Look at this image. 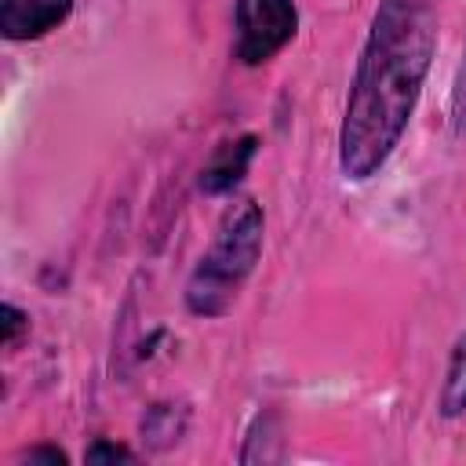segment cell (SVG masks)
Segmentation results:
<instances>
[{"mask_svg": "<svg viewBox=\"0 0 466 466\" xmlns=\"http://www.w3.org/2000/svg\"><path fill=\"white\" fill-rule=\"evenodd\" d=\"M441 0H379L339 127V167L350 182L382 171L397 149L437 51Z\"/></svg>", "mask_w": 466, "mask_h": 466, "instance_id": "6da1fadb", "label": "cell"}, {"mask_svg": "<svg viewBox=\"0 0 466 466\" xmlns=\"http://www.w3.org/2000/svg\"><path fill=\"white\" fill-rule=\"evenodd\" d=\"M258 255H262V208L248 197L222 215L208 255L200 258V266L186 284V306L200 317L226 313L240 284L255 269Z\"/></svg>", "mask_w": 466, "mask_h": 466, "instance_id": "7a4b0ae2", "label": "cell"}, {"mask_svg": "<svg viewBox=\"0 0 466 466\" xmlns=\"http://www.w3.org/2000/svg\"><path fill=\"white\" fill-rule=\"evenodd\" d=\"M295 0H237L233 51L244 66H262L295 36Z\"/></svg>", "mask_w": 466, "mask_h": 466, "instance_id": "3957f363", "label": "cell"}, {"mask_svg": "<svg viewBox=\"0 0 466 466\" xmlns=\"http://www.w3.org/2000/svg\"><path fill=\"white\" fill-rule=\"evenodd\" d=\"M73 0H0V33L7 40H40L58 29Z\"/></svg>", "mask_w": 466, "mask_h": 466, "instance_id": "277c9868", "label": "cell"}, {"mask_svg": "<svg viewBox=\"0 0 466 466\" xmlns=\"http://www.w3.org/2000/svg\"><path fill=\"white\" fill-rule=\"evenodd\" d=\"M255 149H258V138L255 135H240L233 142L215 146V153L208 157V164L200 171V189L204 193H226V189H233L244 178Z\"/></svg>", "mask_w": 466, "mask_h": 466, "instance_id": "5b68a950", "label": "cell"}, {"mask_svg": "<svg viewBox=\"0 0 466 466\" xmlns=\"http://www.w3.org/2000/svg\"><path fill=\"white\" fill-rule=\"evenodd\" d=\"M444 419L466 415V335L451 346L448 357V371H444V386H441V400H437Z\"/></svg>", "mask_w": 466, "mask_h": 466, "instance_id": "8992f818", "label": "cell"}, {"mask_svg": "<svg viewBox=\"0 0 466 466\" xmlns=\"http://www.w3.org/2000/svg\"><path fill=\"white\" fill-rule=\"evenodd\" d=\"M25 328H29V317H25L18 306H11V302H7V306H4V346L11 350Z\"/></svg>", "mask_w": 466, "mask_h": 466, "instance_id": "52a82bcc", "label": "cell"}, {"mask_svg": "<svg viewBox=\"0 0 466 466\" xmlns=\"http://www.w3.org/2000/svg\"><path fill=\"white\" fill-rule=\"evenodd\" d=\"M87 462H116V459H124V462H131V451L127 448H120V444H109V441H95L91 448H87V455H84Z\"/></svg>", "mask_w": 466, "mask_h": 466, "instance_id": "ba28073f", "label": "cell"}, {"mask_svg": "<svg viewBox=\"0 0 466 466\" xmlns=\"http://www.w3.org/2000/svg\"><path fill=\"white\" fill-rule=\"evenodd\" d=\"M25 459L29 462H66V451H58V448H33V451H25Z\"/></svg>", "mask_w": 466, "mask_h": 466, "instance_id": "9c48e42d", "label": "cell"}, {"mask_svg": "<svg viewBox=\"0 0 466 466\" xmlns=\"http://www.w3.org/2000/svg\"><path fill=\"white\" fill-rule=\"evenodd\" d=\"M455 120H459V127H466V66H462L459 91H455Z\"/></svg>", "mask_w": 466, "mask_h": 466, "instance_id": "30bf717a", "label": "cell"}]
</instances>
